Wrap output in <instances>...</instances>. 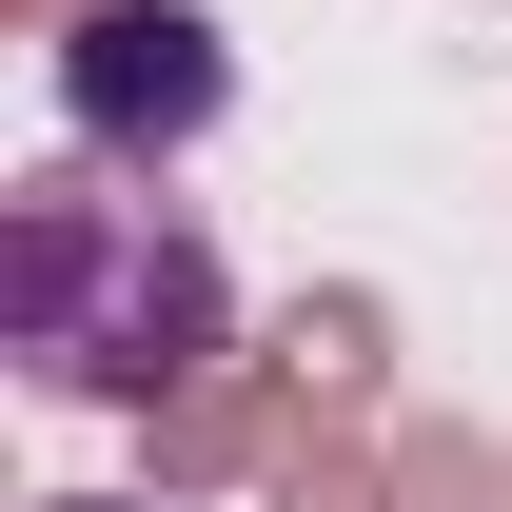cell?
<instances>
[{
    "label": "cell",
    "instance_id": "6da1fadb",
    "mask_svg": "<svg viewBox=\"0 0 512 512\" xmlns=\"http://www.w3.org/2000/svg\"><path fill=\"white\" fill-rule=\"evenodd\" d=\"M0 355L60 414H158V394H197L256 335H237V276H217V237L178 197L138 158H79L60 138L40 178H0Z\"/></svg>",
    "mask_w": 512,
    "mask_h": 512
},
{
    "label": "cell",
    "instance_id": "7a4b0ae2",
    "mask_svg": "<svg viewBox=\"0 0 512 512\" xmlns=\"http://www.w3.org/2000/svg\"><path fill=\"white\" fill-rule=\"evenodd\" d=\"M40 79H60V138H79V158H138V178L197 158V138L237 119V40H217V0H99Z\"/></svg>",
    "mask_w": 512,
    "mask_h": 512
},
{
    "label": "cell",
    "instance_id": "3957f363",
    "mask_svg": "<svg viewBox=\"0 0 512 512\" xmlns=\"http://www.w3.org/2000/svg\"><path fill=\"white\" fill-rule=\"evenodd\" d=\"M296 434H316L296 375H276V355H217L197 394L138 414V473H158V512H178V493H276V453H296Z\"/></svg>",
    "mask_w": 512,
    "mask_h": 512
},
{
    "label": "cell",
    "instance_id": "277c9868",
    "mask_svg": "<svg viewBox=\"0 0 512 512\" xmlns=\"http://www.w3.org/2000/svg\"><path fill=\"white\" fill-rule=\"evenodd\" d=\"M256 355L296 375V414H316V434H375V394H394V296H375V276H316Z\"/></svg>",
    "mask_w": 512,
    "mask_h": 512
},
{
    "label": "cell",
    "instance_id": "5b68a950",
    "mask_svg": "<svg viewBox=\"0 0 512 512\" xmlns=\"http://www.w3.org/2000/svg\"><path fill=\"white\" fill-rule=\"evenodd\" d=\"M394 493L414 512H512V453L473 434V414H394Z\"/></svg>",
    "mask_w": 512,
    "mask_h": 512
},
{
    "label": "cell",
    "instance_id": "8992f818",
    "mask_svg": "<svg viewBox=\"0 0 512 512\" xmlns=\"http://www.w3.org/2000/svg\"><path fill=\"white\" fill-rule=\"evenodd\" d=\"M256 512H414V493H394V434H296Z\"/></svg>",
    "mask_w": 512,
    "mask_h": 512
},
{
    "label": "cell",
    "instance_id": "52a82bcc",
    "mask_svg": "<svg viewBox=\"0 0 512 512\" xmlns=\"http://www.w3.org/2000/svg\"><path fill=\"white\" fill-rule=\"evenodd\" d=\"M79 20H99V0H0V40H40V60H60Z\"/></svg>",
    "mask_w": 512,
    "mask_h": 512
},
{
    "label": "cell",
    "instance_id": "ba28073f",
    "mask_svg": "<svg viewBox=\"0 0 512 512\" xmlns=\"http://www.w3.org/2000/svg\"><path fill=\"white\" fill-rule=\"evenodd\" d=\"M40 512H158V493H40Z\"/></svg>",
    "mask_w": 512,
    "mask_h": 512
}]
</instances>
